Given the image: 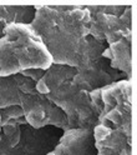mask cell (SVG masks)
<instances>
[{
	"label": "cell",
	"mask_w": 137,
	"mask_h": 155,
	"mask_svg": "<svg viewBox=\"0 0 137 155\" xmlns=\"http://www.w3.org/2000/svg\"><path fill=\"white\" fill-rule=\"evenodd\" d=\"M20 108L23 109L26 124L34 129L45 127H54L62 131L70 129L64 111L37 91L35 94H23Z\"/></svg>",
	"instance_id": "277c9868"
},
{
	"label": "cell",
	"mask_w": 137,
	"mask_h": 155,
	"mask_svg": "<svg viewBox=\"0 0 137 155\" xmlns=\"http://www.w3.org/2000/svg\"><path fill=\"white\" fill-rule=\"evenodd\" d=\"M21 74L0 78V110L9 106H20L23 93L20 91Z\"/></svg>",
	"instance_id": "4fadbf2b"
},
{
	"label": "cell",
	"mask_w": 137,
	"mask_h": 155,
	"mask_svg": "<svg viewBox=\"0 0 137 155\" xmlns=\"http://www.w3.org/2000/svg\"><path fill=\"white\" fill-rule=\"evenodd\" d=\"M101 99H102V113L99 118V124L104 119V116L109 113L113 106L122 100H132V85L127 79L115 81L113 84L101 89Z\"/></svg>",
	"instance_id": "7c38bea8"
},
{
	"label": "cell",
	"mask_w": 137,
	"mask_h": 155,
	"mask_svg": "<svg viewBox=\"0 0 137 155\" xmlns=\"http://www.w3.org/2000/svg\"><path fill=\"white\" fill-rule=\"evenodd\" d=\"M45 98L59 106L67 118L68 128L94 129L99 125V111L92 104L87 91L79 90L72 80L62 83Z\"/></svg>",
	"instance_id": "3957f363"
},
{
	"label": "cell",
	"mask_w": 137,
	"mask_h": 155,
	"mask_svg": "<svg viewBox=\"0 0 137 155\" xmlns=\"http://www.w3.org/2000/svg\"><path fill=\"white\" fill-rule=\"evenodd\" d=\"M44 73H45V70H41V69H31V70H25V71H23L20 74L26 76V78H29V79H31L33 81L37 83L44 76Z\"/></svg>",
	"instance_id": "e0dca14e"
},
{
	"label": "cell",
	"mask_w": 137,
	"mask_h": 155,
	"mask_svg": "<svg viewBox=\"0 0 137 155\" xmlns=\"http://www.w3.org/2000/svg\"><path fill=\"white\" fill-rule=\"evenodd\" d=\"M55 155H97L94 129H67L62 131L55 149Z\"/></svg>",
	"instance_id": "52a82bcc"
},
{
	"label": "cell",
	"mask_w": 137,
	"mask_h": 155,
	"mask_svg": "<svg viewBox=\"0 0 137 155\" xmlns=\"http://www.w3.org/2000/svg\"><path fill=\"white\" fill-rule=\"evenodd\" d=\"M121 155H132V150H127V151H125V153H122Z\"/></svg>",
	"instance_id": "d6986e66"
},
{
	"label": "cell",
	"mask_w": 137,
	"mask_h": 155,
	"mask_svg": "<svg viewBox=\"0 0 137 155\" xmlns=\"http://www.w3.org/2000/svg\"><path fill=\"white\" fill-rule=\"evenodd\" d=\"M72 83L79 90L91 93L96 89H104L106 86L125 79V75L110 66L109 59L101 56L91 61L81 69H76Z\"/></svg>",
	"instance_id": "5b68a950"
},
{
	"label": "cell",
	"mask_w": 137,
	"mask_h": 155,
	"mask_svg": "<svg viewBox=\"0 0 137 155\" xmlns=\"http://www.w3.org/2000/svg\"><path fill=\"white\" fill-rule=\"evenodd\" d=\"M132 39H121L104 50L102 56L109 59L110 66L112 69L122 73L127 80L131 81L132 78Z\"/></svg>",
	"instance_id": "9c48e42d"
},
{
	"label": "cell",
	"mask_w": 137,
	"mask_h": 155,
	"mask_svg": "<svg viewBox=\"0 0 137 155\" xmlns=\"http://www.w3.org/2000/svg\"><path fill=\"white\" fill-rule=\"evenodd\" d=\"M25 119H19V120H9L5 123H2V133L5 139L8 140L9 145L13 148L19 143L20 139V127L25 124Z\"/></svg>",
	"instance_id": "5bb4252c"
},
{
	"label": "cell",
	"mask_w": 137,
	"mask_h": 155,
	"mask_svg": "<svg viewBox=\"0 0 137 155\" xmlns=\"http://www.w3.org/2000/svg\"><path fill=\"white\" fill-rule=\"evenodd\" d=\"M31 28L40 36L53 64L79 68L89 35L90 14L85 6L60 12L54 6H35Z\"/></svg>",
	"instance_id": "6da1fadb"
},
{
	"label": "cell",
	"mask_w": 137,
	"mask_h": 155,
	"mask_svg": "<svg viewBox=\"0 0 137 155\" xmlns=\"http://www.w3.org/2000/svg\"><path fill=\"white\" fill-rule=\"evenodd\" d=\"M100 125H105L110 129H120L127 135V138L132 139V100L117 103L104 116Z\"/></svg>",
	"instance_id": "8fae6325"
},
{
	"label": "cell",
	"mask_w": 137,
	"mask_h": 155,
	"mask_svg": "<svg viewBox=\"0 0 137 155\" xmlns=\"http://www.w3.org/2000/svg\"><path fill=\"white\" fill-rule=\"evenodd\" d=\"M89 35L97 41L111 45L121 39H132V29L123 24L119 16L97 13L90 14Z\"/></svg>",
	"instance_id": "8992f818"
},
{
	"label": "cell",
	"mask_w": 137,
	"mask_h": 155,
	"mask_svg": "<svg viewBox=\"0 0 137 155\" xmlns=\"http://www.w3.org/2000/svg\"><path fill=\"white\" fill-rule=\"evenodd\" d=\"M94 139L97 155H121L132 150V139L120 129H110L99 124L94 128Z\"/></svg>",
	"instance_id": "ba28073f"
},
{
	"label": "cell",
	"mask_w": 137,
	"mask_h": 155,
	"mask_svg": "<svg viewBox=\"0 0 137 155\" xmlns=\"http://www.w3.org/2000/svg\"><path fill=\"white\" fill-rule=\"evenodd\" d=\"M25 119L24 113L20 106H9V108L0 110V123H5L9 120Z\"/></svg>",
	"instance_id": "9a60e30c"
},
{
	"label": "cell",
	"mask_w": 137,
	"mask_h": 155,
	"mask_svg": "<svg viewBox=\"0 0 137 155\" xmlns=\"http://www.w3.org/2000/svg\"><path fill=\"white\" fill-rule=\"evenodd\" d=\"M132 8L131 6H126L125 8V10H123V13L119 16L120 18V20L123 23V24H126L129 28H131L132 29Z\"/></svg>",
	"instance_id": "ac0fdd59"
},
{
	"label": "cell",
	"mask_w": 137,
	"mask_h": 155,
	"mask_svg": "<svg viewBox=\"0 0 137 155\" xmlns=\"http://www.w3.org/2000/svg\"><path fill=\"white\" fill-rule=\"evenodd\" d=\"M47 155H55V154H54V153H53V151H51V153H49V154H47Z\"/></svg>",
	"instance_id": "ffe728a7"
},
{
	"label": "cell",
	"mask_w": 137,
	"mask_h": 155,
	"mask_svg": "<svg viewBox=\"0 0 137 155\" xmlns=\"http://www.w3.org/2000/svg\"><path fill=\"white\" fill-rule=\"evenodd\" d=\"M76 68L61 65V64H53L50 68H47L44 73V76L36 83V91L39 94L46 95L55 90L59 85L62 83L71 81L76 75Z\"/></svg>",
	"instance_id": "30bf717a"
},
{
	"label": "cell",
	"mask_w": 137,
	"mask_h": 155,
	"mask_svg": "<svg viewBox=\"0 0 137 155\" xmlns=\"http://www.w3.org/2000/svg\"><path fill=\"white\" fill-rule=\"evenodd\" d=\"M13 15L9 5H0V39L4 36V30L9 24H13Z\"/></svg>",
	"instance_id": "2e32d148"
},
{
	"label": "cell",
	"mask_w": 137,
	"mask_h": 155,
	"mask_svg": "<svg viewBox=\"0 0 137 155\" xmlns=\"http://www.w3.org/2000/svg\"><path fill=\"white\" fill-rule=\"evenodd\" d=\"M53 59L30 24H9L0 39V78L25 70H46Z\"/></svg>",
	"instance_id": "7a4b0ae2"
},
{
	"label": "cell",
	"mask_w": 137,
	"mask_h": 155,
	"mask_svg": "<svg viewBox=\"0 0 137 155\" xmlns=\"http://www.w3.org/2000/svg\"><path fill=\"white\" fill-rule=\"evenodd\" d=\"M0 131H2V123H0Z\"/></svg>",
	"instance_id": "44dd1931"
}]
</instances>
